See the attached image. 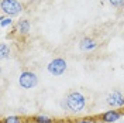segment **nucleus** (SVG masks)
Instances as JSON below:
<instances>
[{"instance_id":"f257e3e1","label":"nucleus","mask_w":124,"mask_h":123,"mask_svg":"<svg viewBox=\"0 0 124 123\" xmlns=\"http://www.w3.org/2000/svg\"><path fill=\"white\" fill-rule=\"evenodd\" d=\"M63 100L66 103V110L70 112V113H79L87 105L86 96L82 92H79V91H72V92H69Z\"/></svg>"},{"instance_id":"f03ea898","label":"nucleus","mask_w":124,"mask_h":123,"mask_svg":"<svg viewBox=\"0 0 124 123\" xmlns=\"http://www.w3.org/2000/svg\"><path fill=\"white\" fill-rule=\"evenodd\" d=\"M0 10H1V14H6L8 17H16L20 13H23L24 6L18 0H1Z\"/></svg>"},{"instance_id":"7ed1b4c3","label":"nucleus","mask_w":124,"mask_h":123,"mask_svg":"<svg viewBox=\"0 0 124 123\" xmlns=\"http://www.w3.org/2000/svg\"><path fill=\"white\" fill-rule=\"evenodd\" d=\"M97 119V123H116L124 116V108L123 109H108L100 115H94Z\"/></svg>"},{"instance_id":"20e7f679","label":"nucleus","mask_w":124,"mask_h":123,"mask_svg":"<svg viewBox=\"0 0 124 123\" xmlns=\"http://www.w3.org/2000/svg\"><path fill=\"white\" fill-rule=\"evenodd\" d=\"M18 85L23 89H32L38 85V77L32 71H23L18 77Z\"/></svg>"},{"instance_id":"39448f33","label":"nucleus","mask_w":124,"mask_h":123,"mask_svg":"<svg viewBox=\"0 0 124 123\" xmlns=\"http://www.w3.org/2000/svg\"><path fill=\"white\" fill-rule=\"evenodd\" d=\"M106 103L110 109H123L124 108V93L120 91H111L106 96Z\"/></svg>"},{"instance_id":"423d86ee","label":"nucleus","mask_w":124,"mask_h":123,"mask_svg":"<svg viewBox=\"0 0 124 123\" xmlns=\"http://www.w3.org/2000/svg\"><path fill=\"white\" fill-rule=\"evenodd\" d=\"M66 68H68V64H66V61H65L63 58H54L52 61H49V64L46 65L48 72H49L51 75H54V77L62 75V74L66 71Z\"/></svg>"},{"instance_id":"0eeeda50","label":"nucleus","mask_w":124,"mask_h":123,"mask_svg":"<svg viewBox=\"0 0 124 123\" xmlns=\"http://www.w3.org/2000/svg\"><path fill=\"white\" fill-rule=\"evenodd\" d=\"M79 48L82 51H85V53H90V51L97 48V43L92 37H83V38L79 41Z\"/></svg>"},{"instance_id":"6e6552de","label":"nucleus","mask_w":124,"mask_h":123,"mask_svg":"<svg viewBox=\"0 0 124 123\" xmlns=\"http://www.w3.org/2000/svg\"><path fill=\"white\" fill-rule=\"evenodd\" d=\"M30 28H31V24L27 18H23V20H18L17 24H16V30L20 35H27L30 33Z\"/></svg>"},{"instance_id":"1a4fd4ad","label":"nucleus","mask_w":124,"mask_h":123,"mask_svg":"<svg viewBox=\"0 0 124 123\" xmlns=\"http://www.w3.org/2000/svg\"><path fill=\"white\" fill-rule=\"evenodd\" d=\"M56 119L54 117H49L46 115H35V116H30L25 119V122L28 123H55Z\"/></svg>"},{"instance_id":"9d476101","label":"nucleus","mask_w":124,"mask_h":123,"mask_svg":"<svg viewBox=\"0 0 124 123\" xmlns=\"http://www.w3.org/2000/svg\"><path fill=\"white\" fill-rule=\"evenodd\" d=\"M1 123H25V119L17 115H10L1 119Z\"/></svg>"},{"instance_id":"9b49d317","label":"nucleus","mask_w":124,"mask_h":123,"mask_svg":"<svg viewBox=\"0 0 124 123\" xmlns=\"http://www.w3.org/2000/svg\"><path fill=\"white\" fill-rule=\"evenodd\" d=\"M72 123H97V119H96V116H85V117L73 119Z\"/></svg>"},{"instance_id":"f8f14e48","label":"nucleus","mask_w":124,"mask_h":123,"mask_svg":"<svg viewBox=\"0 0 124 123\" xmlns=\"http://www.w3.org/2000/svg\"><path fill=\"white\" fill-rule=\"evenodd\" d=\"M0 26H1L3 28L11 27V26H13V17H8V16H6V14H1L0 16Z\"/></svg>"},{"instance_id":"ddd939ff","label":"nucleus","mask_w":124,"mask_h":123,"mask_svg":"<svg viewBox=\"0 0 124 123\" xmlns=\"http://www.w3.org/2000/svg\"><path fill=\"white\" fill-rule=\"evenodd\" d=\"M10 57V47L6 43H1L0 44V58L1 60H6Z\"/></svg>"},{"instance_id":"4468645a","label":"nucleus","mask_w":124,"mask_h":123,"mask_svg":"<svg viewBox=\"0 0 124 123\" xmlns=\"http://www.w3.org/2000/svg\"><path fill=\"white\" fill-rule=\"evenodd\" d=\"M113 7H121L124 6V0H107Z\"/></svg>"},{"instance_id":"2eb2a0df","label":"nucleus","mask_w":124,"mask_h":123,"mask_svg":"<svg viewBox=\"0 0 124 123\" xmlns=\"http://www.w3.org/2000/svg\"><path fill=\"white\" fill-rule=\"evenodd\" d=\"M55 123H72V120H69V119H56Z\"/></svg>"},{"instance_id":"dca6fc26","label":"nucleus","mask_w":124,"mask_h":123,"mask_svg":"<svg viewBox=\"0 0 124 123\" xmlns=\"http://www.w3.org/2000/svg\"><path fill=\"white\" fill-rule=\"evenodd\" d=\"M120 123H124V120H123V122H120Z\"/></svg>"},{"instance_id":"f3484780","label":"nucleus","mask_w":124,"mask_h":123,"mask_svg":"<svg viewBox=\"0 0 124 123\" xmlns=\"http://www.w3.org/2000/svg\"><path fill=\"white\" fill-rule=\"evenodd\" d=\"M25 123H28V122H25Z\"/></svg>"}]
</instances>
